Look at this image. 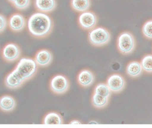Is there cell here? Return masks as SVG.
I'll return each mask as SVG.
<instances>
[{
    "mask_svg": "<svg viewBox=\"0 0 152 128\" xmlns=\"http://www.w3.org/2000/svg\"><path fill=\"white\" fill-rule=\"evenodd\" d=\"M53 22L51 18L42 12L33 13L28 18L27 28L30 34L37 38L48 36L53 29Z\"/></svg>",
    "mask_w": 152,
    "mask_h": 128,
    "instance_id": "obj_1",
    "label": "cell"
},
{
    "mask_svg": "<svg viewBox=\"0 0 152 128\" xmlns=\"http://www.w3.org/2000/svg\"><path fill=\"white\" fill-rule=\"evenodd\" d=\"M37 64L32 59L23 58L19 61L13 71L24 82L31 79L37 71Z\"/></svg>",
    "mask_w": 152,
    "mask_h": 128,
    "instance_id": "obj_2",
    "label": "cell"
},
{
    "mask_svg": "<svg viewBox=\"0 0 152 128\" xmlns=\"http://www.w3.org/2000/svg\"><path fill=\"white\" fill-rule=\"evenodd\" d=\"M88 39L91 44L96 46H102L107 44L111 39L110 32L103 27H96L88 33Z\"/></svg>",
    "mask_w": 152,
    "mask_h": 128,
    "instance_id": "obj_3",
    "label": "cell"
},
{
    "mask_svg": "<svg viewBox=\"0 0 152 128\" xmlns=\"http://www.w3.org/2000/svg\"><path fill=\"white\" fill-rule=\"evenodd\" d=\"M117 46L122 54H129L135 48V40L133 35L129 32H123L118 37Z\"/></svg>",
    "mask_w": 152,
    "mask_h": 128,
    "instance_id": "obj_4",
    "label": "cell"
},
{
    "mask_svg": "<svg viewBox=\"0 0 152 128\" xmlns=\"http://www.w3.org/2000/svg\"><path fill=\"white\" fill-rule=\"evenodd\" d=\"M69 82L66 76L58 74L52 78L50 82L51 90L55 94H62L68 90Z\"/></svg>",
    "mask_w": 152,
    "mask_h": 128,
    "instance_id": "obj_5",
    "label": "cell"
},
{
    "mask_svg": "<svg viewBox=\"0 0 152 128\" xmlns=\"http://www.w3.org/2000/svg\"><path fill=\"white\" fill-rule=\"evenodd\" d=\"M97 20L96 14L89 11H86L80 13L78 19L79 25L86 30L93 29L96 25Z\"/></svg>",
    "mask_w": 152,
    "mask_h": 128,
    "instance_id": "obj_6",
    "label": "cell"
},
{
    "mask_svg": "<svg viewBox=\"0 0 152 128\" xmlns=\"http://www.w3.org/2000/svg\"><path fill=\"white\" fill-rule=\"evenodd\" d=\"M20 53L19 47L12 43L5 45L2 51L3 57L8 62H13L18 59Z\"/></svg>",
    "mask_w": 152,
    "mask_h": 128,
    "instance_id": "obj_7",
    "label": "cell"
},
{
    "mask_svg": "<svg viewBox=\"0 0 152 128\" xmlns=\"http://www.w3.org/2000/svg\"><path fill=\"white\" fill-rule=\"evenodd\" d=\"M106 84L111 91L118 93L122 91L125 88V80L120 74H114L108 78Z\"/></svg>",
    "mask_w": 152,
    "mask_h": 128,
    "instance_id": "obj_8",
    "label": "cell"
},
{
    "mask_svg": "<svg viewBox=\"0 0 152 128\" xmlns=\"http://www.w3.org/2000/svg\"><path fill=\"white\" fill-rule=\"evenodd\" d=\"M26 19L20 13H16L12 14L9 18L8 25L12 31L19 32L22 31L26 26Z\"/></svg>",
    "mask_w": 152,
    "mask_h": 128,
    "instance_id": "obj_9",
    "label": "cell"
},
{
    "mask_svg": "<svg viewBox=\"0 0 152 128\" xmlns=\"http://www.w3.org/2000/svg\"><path fill=\"white\" fill-rule=\"evenodd\" d=\"M53 60L52 53L47 49H42L37 53L35 61L37 65L42 67H46L51 63Z\"/></svg>",
    "mask_w": 152,
    "mask_h": 128,
    "instance_id": "obj_10",
    "label": "cell"
},
{
    "mask_svg": "<svg viewBox=\"0 0 152 128\" xmlns=\"http://www.w3.org/2000/svg\"><path fill=\"white\" fill-rule=\"evenodd\" d=\"M36 9L40 12H50L56 9L57 3L56 0H35Z\"/></svg>",
    "mask_w": 152,
    "mask_h": 128,
    "instance_id": "obj_11",
    "label": "cell"
},
{
    "mask_svg": "<svg viewBox=\"0 0 152 128\" xmlns=\"http://www.w3.org/2000/svg\"><path fill=\"white\" fill-rule=\"evenodd\" d=\"M77 80L80 86L83 87H88L94 83V76L91 71L85 69L80 72Z\"/></svg>",
    "mask_w": 152,
    "mask_h": 128,
    "instance_id": "obj_12",
    "label": "cell"
},
{
    "mask_svg": "<svg viewBox=\"0 0 152 128\" xmlns=\"http://www.w3.org/2000/svg\"><path fill=\"white\" fill-rule=\"evenodd\" d=\"M5 84L9 88L15 89L22 86L24 82L13 71L7 75L5 79Z\"/></svg>",
    "mask_w": 152,
    "mask_h": 128,
    "instance_id": "obj_13",
    "label": "cell"
},
{
    "mask_svg": "<svg viewBox=\"0 0 152 128\" xmlns=\"http://www.w3.org/2000/svg\"><path fill=\"white\" fill-rule=\"evenodd\" d=\"M16 105L15 99L11 96L5 95L0 98V109L3 111H11L15 109Z\"/></svg>",
    "mask_w": 152,
    "mask_h": 128,
    "instance_id": "obj_14",
    "label": "cell"
},
{
    "mask_svg": "<svg viewBox=\"0 0 152 128\" xmlns=\"http://www.w3.org/2000/svg\"><path fill=\"white\" fill-rule=\"evenodd\" d=\"M63 123L61 116L59 114L53 112L47 114L43 120L45 125H61Z\"/></svg>",
    "mask_w": 152,
    "mask_h": 128,
    "instance_id": "obj_15",
    "label": "cell"
},
{
    "mask_svg": "<svg viewBox=\"0 0 152 128\" xmlns=\"http://www.w3.org/2000/svg\"><path fill=\"white\" fill-rule=\"evenodd\" d=\"M71 5L76 11L82 12L90 8L91 1L90 0H71Z\"/></svg>",
    "mask_w": 152,
    "mask_h": 128,
    "instance_id": "obj_16",
    "label": "cell"
},
{
    "mask_svg": "<svg viewBox=\"0 0 152 128\" xmlns=\"http://www.w3.org/2000/svg\"><path fill=\"white\" fill-rule=\"evenodd\" d=\"M142 67L139 62L134 61L129 63L126 68L128 74L131 77H136L139 76L142 72Z\"/></svg>",
    "mask_w": 152,
    "mask_h": 128,
    "instance_id": "obj_17",
    "label": "cell"
},
{
    "mask_svg": "<svg viewBox=\"0 0 152 128\" xmlns=\"http://www.w3.org/2000/svg\"><path fill=\"white\" fill-rule=\"evenodd\" d=\"M109 99V98L94 93L92 96V104L96 108H103L108 104Z\"/></svg>",
    "mask_w": 152,
    "mask_h": 128,
    "instance_id": "obj_18",
    "label": "cell"
},
{
    "mask_svg": "<svg viewBox=\"0 0 152 128\" xmlns=\"http://www.w3.org/2000/svg\"><path fill=\"white\" fill-rule=\"evenodd\" d=\"M111 92L107 84L105 83H101L97 84L94 90V93L107 98L110 97Z\"/></svg>",
    "mask_w": 152,
    "mask_h": 128,
    "instance_id": "obj_19",
    "label": "cell"
},
{
    "mask_svg": "<svg viewBox=\"0 0 152 128\" xmlns=\"http://www.w3.org/2000/svg\"><path fill=\"white\" fill-rule=\"evenodd\" d=\"M141 64L145 71L152 72V55L145 56L142 59Z\"/></svg>",
    "mask_w": 152,
    "mask_h": 128,
    "instance_id": "obj_20",
    "label": "cell"
},
{
    "mask_svg": "<svg viewBox=\"0 0 152 128\" xmlns=\"http://www.w3.org/2000/svg\"><path fill=\"white\" fill-rule=\"evenodd\" d=\"M31 0H15L12 4L14 7L20 10L27 9L30 4Z\"/></svg>",
    "mask_w": 152,
    "mask_h": 128,
    "instance_id": "obj_21",
    "label": "cell"
},
{
    "mask_svg": "<svg viewBox=\"0 0 152 128\" xmlns=\"http://www.w3.org/2000/svg\"><path fill=\"white\" fill-rule=\"evenodd\" d=\"M142 30L143 34L145 37L152 39V20H148L145 23Z\"/></svg>",
    "mask_w": 152,
    "mask_h": 128,
    "instance_id": "obj_22",
    "label": "cell"
},
{
    "mask_svg": "<svg viewBox=\"0 0 152 128\" xmlns=\"http://www.w3.org/2000/svg\"><path fill=\"white\" fill-rule=\"evenodd\" d=\"M8 25V20L5 17L0 14V33L3 32Z\"/></svg>",
    "mask_w": 152,
    "mask_h": 128,
    "instance_id": "obj_23",
    "label": "cell"
},
{
    "mask_svg": "<svg viewBox=\"0 0 152 128\" xmlns=\"http://www.w3.org/2000/svg\"><path fill=\"white\" fill-rule=\"evenodd\" d=\"M70 124H74V125H78V124H81V122L78 120H73L69 123Z\"/></svg>",
    "mask_w": 152,
    "mask_h": 128,
    "instance_id": "obj_24",
    "label": "cell"
},
{
    "mask_svg": "<svg viewBox=\"0 0 152 128\" xmlns=\"http://www.w3.org/2000/svg\"><path fill=\"white\" fill-rule=\"evenodd\" d=\"M98 124V123H97V122H96V121H91V122H90V123H89V124Z\"/></svg>",
    "mask_w": 152,
    "mask_h": 128,
    "instance_id": "obj_25",
    "label": "cell"
},
{
    "mask_svg": "<svg viewBox=\"0 0 152 128\" xmlns=\"http://www.w3.org/2000/svg\"><path fill=\"white\" fill-rule=\"evenodd\" d=\"M8 1H9L10 2H11L12 3H13L15 0H8Z\"/></svg>",
    "mask_w": 152,
    "mask_h": 128,
    "instance_id": "obj_26",
    "label": "cell"
}]
</instances>
